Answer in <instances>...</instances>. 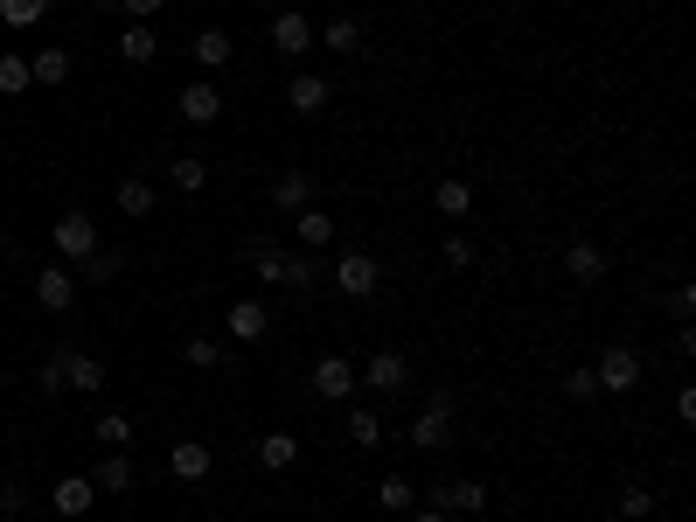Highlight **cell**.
Instances as JSON below:
<instances>
[{
    "label": "cell",
    "mask_w": 696,
    "mask_h": 522,
    "mask_svg": "<svg viewBox=\"0 0 696 522\" xmlns=\"http://www.w3.org/2000/svg\"><path fill=\"white\" fill-rule=\"evenodd\" d=\"M411 446H418V453H446V446H453V390H432V398L418 404Z\"/></svg>",
    "instance_id": "6da1fadb"
},
{
    "label": "cell",
    "mask_w": 696,
    "mask_h": 522,
    "mask_svg": "<svg viewBox=\"0 0 696 522\" xmlns=\"http://www.w3.org/2000/svg\"><path fill=\"white\" fill-rule=\"evenodd\" d=\"M592 377H599V398H627V390H641V356H634L627 342H613V348H599V363H592Z\"/></svg>",
    "instance_id": "7a4b0ae2"
},
{
    "label": "cell",
    "mask_w": 696,
    "mask_h": 522,
    "mask_svg": "<svg viewBox=\"0 0 696 522\" xmlns=\"http://www.w3.org/2000/svg\"><path fill=\"white\" fill-rule=\"evenodd\" d=\"M49 245H56V258L84 265V258L98 251V223H91V210H63V216H56V230H49Z\"/></svg>",
    "instance_id": "3957f363"
},
{
    "label": "cell",
    "mask_w": 696,
    "mask_h": 522,
    "mask_svg": "<svg viewBox=\"0 0 696 522\" xmlns=\"http://www.w3.org/2000/svg\"><path fill=\"white\" fill-rule=\"evenodd\" d=\"M355 383H369L376 398H398V390L411 383V363L398 356V348H376V356H369L363 369H355Z\"/></svg>",
    "instance_id": "277c9868"
},
{
    "label": "cell",
    "mask_w": 696,
    "mask_h": 522,
    "mask_svg": "<svg viewBox=\"0 0 696 522\" xmlns=\"http://www.w3.org/2000/svg\"><path fill=\"white\" fill-rule=\"evenodd\" d=\"M425 501H432V509H453V515H487V488H481V481H467V474L425 488Z\"/></svg>",
    "instance_id": "5b68a950"
},
{
    "label": "cell",
    "mask_w": 696,
    "mask_h": 522,
    "mask_svg": "<svg viewBox=\"0 0 696 522\" xmlns=\"http://www.w3.org/2000/svg\"><path fill=\"white\" fill-rule=\"evenodd\" d=\"M175 111H181L188 126H216V119H223V91H216V78L181 84V91H175Z\"/></svg>",
    "instance_id": "8992f818"
},
{
    "label": "cell",
    "mask_w": 696,
    "mask_h": 522,
    "mask_svg": "<svg viewBox=\"0 0 696 522\" xmlns=\"http://www.w3.org/2000/svg\"><path fill=\"white\" fill-rule=\"evenodd\" d=\"M376 278H384V265H376L369 251H342V258H334V286H342L349 300H369Z\"/></svg>",
    "instance_id": "52a82bcc"
},
{
    "label": "cell",
    "mask_w": 696,
    "mask_h": 522,
    "mask_svg": "<svg viewBox=\"0 0 696 522\" xmlns=\"http://www.w3.org/2000/svg\"><path fill=\"white\" fill-rule=\"evenodd\" d=\"M272 49L286 56V63H299V56L314 49V14H299V8H286V14H272Z\"/></svg>",
    "instance_id": "ba28073f"
},
{
    "label": "cell",
    "mask_w": 696,
    "mask_h": 522,
    "mask_svg": "<svg viewBox=\"0 0 696 522\" xmlns=\"http://www.w3.org/2000/svg\"><path fill=\"white\" fill-rule=\"evenodd\" d=\"M266 328H272V313L258 307V300H237L231 313H223V342H237V348H251V342H266Z\"/></svg>",
    "instance_id": "9c48e42d"
},
{
    "label": "cell",
    "mask_w": 696,
    "mask_h": 522,
    "mask_svg": "<svg viewBox=\"0 0 696 522\" xmlns=\"http://www.w3.org/2000/svg\"><path fill=\"white\" fill-rule=\"evenodd\" d=\"M564 278H571V286H599V278H606V251H599L592 237H571V245H564Z\"/></svg>",
    "instance_id": "30bf717a"
},
{
    "label": "cell",
    "mask_w": 696,
    "mask_h": 522,
    "mask_svg": "<svg viewBox=\"0 0 696 522\" xmlns=\"http://www.w3.org/2000/svg\"><path fill=\"white\" fill-rule=\"evenodd\" d=\"M70 300H78L70 265H43V272H35V307H43V313H70Z\"/></svg>",
    "instance_id": "8fae6325"
},
{
    "label": "cell",
    "mask_w": 696,
    "mask_h": 522,
    "mask_svg": "<svg viewBox=\"0 0 696 522\" xmlns=\"http://www.w3.org/2000/svg\"><path fill=\"white\" fill-rule=\"evenodd\" d=\"M266 202H272V210H286V216H299V210L314 202V175H307V167H286V175H272Z\"/></svg>",
    "instance_id": "7c38bea8"
},
{
    "label": "cell",
    "mask_w": 696,
    "mask_h": 522,
    "mask_svg": "<svg viewBox=\"0 0 696 522\" xmlns=\"http://www.w3.org/2000/svg\"><path fill=\"white\" fill-rule=\"evenodd\" d=\"M56 356H63V390H84V398H98L105 390V363L98 356H84V348H56Z\"/></svg>",
    "instance_id": "4fadbf2b"
},
{
    "label": "cell",
    "mask_w": 696,
    "mask_h": 522,
    "mask_svg": "<svg viewBox=\"0 0 696 522\" xmlns=\"http://www.w3.org/2000/svg\"><path fill=\"white\" fill-rule=\"evenodd\" d=\"M349 390H355V363L349 356H321V363H314V398H321V404H342Z\"/></svg>",
    "instance_id": "5bb4252c"
},
{
    "label": "cell",
    "mask_w": 696,
    "mask_h": 522,
    "mask_svg": "<svg viewBox=\"0 0 696 522\" xmlns=\"http://www.w3.org/2000/svg\"><path fill=\"white\" fill-rule=\"evenodd\" d=\"M328 98H334V84H328V78H314V70H299V78L286 84V105L299 111V119H321Z\"/></svg>",
    "instance_id": "9a60e30c"
},
{
    "label": "cell",
    "mask_w": 696,
    "mask_h": 522,
    "mask_svg": "<svg viewBox=\"0 0 696 522\" xmlns=\"http://www.w3.org/2000/svg\"><path fill=\"white\" fill-rule=\"evenodd\" d=\"M91 501H98L91 474H63V481L49 488V509H56V515H70V522H78V515H91Z\"/></svg>",
    "instance_id": "2e32d148"
},
{
    "label": "cell",
    "mask_w": 696,
    "mask_h": 522,
    "mask_svg": "<svg viewBox=\"0 0 696 522\" xmlns=\"http://www.w3.org/2000/svg\"><path fill=\"white\" fill-rule=\"evenodd\" d=\"M70 70H78V63H70V49H56V43H43V49L28 56V84H43V91L70 84Z\"/></svg>",
    "instance_id": "e0dca14e"
},
{
    "label": "cell",
    "mask_w": 696,
    "mask_h": 522,
    "mask_svg": "<svg viewBox=\"0 0 696 522\" xmlns=\"http://www.w3.org/2000/svg\"><path fill=\"white\" fill-rule=\"evenodd\" d=\"M293 237H299V251H314V258H321V251L334 245V216H328V210H314V202H307V210L293 216Z\"/></svg>",
    "instance_id": "ac0fdd59"
},
{
    "label": "cell",
    "mask_w": 696,
    "mask_h": 522,
    "mask_svg": "<svg viewBox=\"0 0 696 522\" xmlns=\"http://www.w3.org/2000/svg\"><path fill=\"white\" fill-rule=\"evenodd\" d=\"M314 43H321L328 56H355L363 49V22H355V14H334V22L314 28Z\"/></svg>",
    "instance_id": "d6986e66"
},
{
    "label": "cell",
    "mask_w": 696,
    "mask_h": 522,
    "mask_svg": "<svg viewBox=\"0 0 696 522\" xmlns=\"http://www.w3.org/2000/svg\"><path fill=\"white\" fill-rule=\"evenodd\" d=\"M167 474H175V481H210V446H202V439H175Z\"/></svg>",
    "instance_id": "ffe728a7"
},
{
    "label": "cell",
    "mask_w": 696,
    "mask_h": 522,
    "mask_svg": "<svg viewBox=\"0 0 696 522\" xmlns=\"http://www.w3.org/2000/svg\"><path fill=\"white\" fill-rule=\"evenodd\" d=\"M188 56H196V70H202V78H210V70H223V63H231V56H237V43H231V35H223V28H202L196 43H188Z\"/></svg>",
    "instance_id": "44dd1931"
},
{
    "label": "cell",
    "mask_w": 696,
    "mask_h": 522,
    "mask_svg": "<svg viewBox=\"0 0 696 522\" xmlns=\"http://www.w3.org/2000/svg\"><path fill=\"white\" fill-rule=\"evenodd\" d=\"M258 467H266V474H293L299 467V439L293 432H266V439H258Z\"/></svg>",
    "instance_id": "7402d4cb"
},
{
    "label": "cell",
    "mask_w": 696,
    "mask_h": 522,
    "mask_svg": "<svg viewBox=\"0 0 696 522\" xmlns=\"http://www.w3.org/2000/svg\"><path fill=\"white\" fill-rule=\"evenodd\" d=\"M432 210H439L446 223H460V216H474V189H467L460 175H446L439 189H432Z\"/></svg>",
    "instance_id": "603a6c76"
},
{
    "label": "cell",
    "mask_w": 696,
    "mask_h": 522,
    "mask_svg": "<svg viewBox=\"0 0 696 522\" xmlns=\"http://www.w3.org/2000/svg\"><path fill=\"white\" fill-rule=\"evenodd\" d=\"M342 432H349V446H363V453H369V446H384V439H390V432H384V418H376L369 404H355V412L342 418Z\"/></svg>",
    "instance_id": "cb8c5ba5"
},
{
    "label": "cell",
    "mask_w": 696,
    "mask_h": 522,
    "mask_svg": "<svg viewBox=\"0 0 696 522\" xmlns=\"http://www.w3.org/2000/svg\"><path fill=\"white\" fill-rule=\"evenodd\" d=\"M167 181H175L181 195H202V189H210V161H196V154H175V161H167Z\"/></svg>",
    "instance_id": "d4e9b609"
},
{
    "label": "cell",
    "mask_w": 696,
    "mask_h": 522,
    "mask_svg": "<svg viewBox=\"0 0 696 522\" xmlns=\"http://www.w3.org/2000/svg\"><path fill=\"white\" fill-rule=\"evenodd\" d=\"M91 488H98V495H126V488H133V460H126V453H105L98 474H91Z\"/></svg>",
    "instance_id": "484cf974"
},
{
    "label": "cell",
    "mask_w": 696,
    "mask_h": 522,
    "mask_svg": "<svg viewBox=\"0 0 696 522\" xmlns=\"http://www.w3.org/2000/svg\"><path fill=\"white\" fill-rule=\"evenodd\" d=\"M376 509H418V481H404V474H384L376 481Z\"/></svg>",
    "instance_id": "4316f807"
},
{
    "label": "cell",
    "mask_w": 696,
    "mask_h": 522,
    "mask_svg": "<svg viewBox=\"0 0 696 522\" xmlns=\"http://www.w3.org/2000/svg\"><path fill=\"white\" fill-rule=\"evenodd\" d=\"M181 356L196 363V369H223V363H231V342H223V334H188Z\"/></svg>",
    "instance_id": "83f0119b"
},
{
    "label": "cell",
    "mask_w": 696,
    "mask_h": 522,
    "mask_svg": "<svg viewBox=\"0 0 696 522\" xmlns=\"http://www.w3.org/2000/svg\"><path fill=\"white\" fill-rule=\"evenodd\" d=\"M119 56H126V63H154V56H161L154 22H133V28H126V35H119Z\"/></svg>",
    "instance_id": "f1b7e54d"
},
{
    "label": "cell",
    "mask_w": 696,
    "mask_h": 522,
    "mask_svg": "<svg viewBox=\"0 0 696 522\" xmlns=\"http://www.w3.org/2000/svg\"><path fill=\"white\" fill-rule=\"evenodd\" d=\"M119 210H126V216H154V181H146V175H126V181H119Z\"/></svg>",
    "instance_id": "f546056e"
},
{
    "label": "cell",
    "mask_w": 696,
    "mask_h": 522,
    "mask_svg": "<svg viewBox=\"0 0 696 522\" xmlns=\"http://www.w3.org/2000/svg\"><path fill=\"white\" fill-rule=\"evenodd\" d=\"M279 286H293V293H314L321 286V265H314V251H286V278Z\"/></svg>",
    "instance_id": "4dcf8cb0"
},
{
    "label": "cell",
    "mask_w": 696,
    "mask_h": 522,
    "mask_svg": "<svg viewBox=\"0 0 696 522\" xmlns=\"http://www.w3.org/2000/svg\"><path fill=\"white\" fill-rule=\"evenodd\" d=\"M244 265L266 278V286H279V278H286V251H279V245H251V251H244Z\"/></svg>",
    "instance_id": "1f68e13d"
},
{
    "label": "cell",
    "mask_w": 696,
    "mask_h": 522,
    "mask_svg": "<svg viewBox=\"0 0 696 522\" xmlns=\"http://www.w3.org/2000/svg\"><path fill=\"white\" fill-rule=\"evenodd\" d=\"M119 272H126V251H111V245H98V251L84 258V278H91V286H111Z\"/></svg>",
    "instance_id": "d6a6232c"
},
{
    "label": "cell",
    "mask_w": 696,
    "mask_h": 522,
    "mask_svg": "<svg viewBox=\"0 0 696 522\" xmlns=\"http://www.w3.org/2000/svg\"><path fill=\"white\" fill-rule=\"evenodd\" d=\"M49 14V0H0V22L8 28H35Z\"/></svg>",
    "instance_id": "836d02e7"
},
{
    "label": "cell",
    "mask_w": 696,
    "mask_h": 522,
    "mask_svg": "<svg viewBox=\"0 0 696 522\" xmlns=\"http://www.w3.org/2000/svg\"><path fill=\"white\" fill-rule=\"evenodd\" d=\"M98 446H111V453L133 446V418H126V412H98Z\"/></svg>",
    "instance_id": "e575fe53"
},
{
    "label": "cell",
    "mask_w": 696,
    "mask_h": 522,
    "mask_svg": "<svg viewBox=\"0 0 696 522\" xmlns=\"http://www.w3.org/2000/svg\"><path fill=\"white\" fill-rule=\"evenodd\" d=\"M564 398H571V404H592V398H599V377H592V363L564 369Z\"/></svg>",
    "instance_id": "d590c367"
},
{
    "label": "cell",
    "mask_w": 696,
    "mask_h": 522,
    "mask_svg": "<svg viewBox=\"0 0 696 522\" xmlns=\"http://www.w3.org/2000/svg\"><path fill=\"white\" fill-rule=\"evenodd\" d=\"M28 91V56H0V98H22Z\"/></svg>",
    "instance_id": "8d00e7d4"
},
{
    "label": "cell",
    "mask_w": 696,
    "mask_h": 522,
    "mask_svg": "<svg viewBox=\"0 0 696 522\" xmlns=\"http://www.w3.org/2000/svg\"><path fill=\"white\" fill-rule=\"evenodd\" d=\"M620 515H627V522H648V515H654V495L641 488V481H634V488L620 495Z\"/></svg>",
    "instance_id": "74e56055"
},
{
    "label": "cell",
    "mask_w": 696,
    "mask_h": 522,
    "mask_svg": "<svg viewBox=\"0 0 696 522\" xmlns=\"http://www.w3.org/2000/svg\"><path fill=\"white\" fill-rule=\"evenodd\" d=\"M35 383H43V398H63V356H43V369H35Z\"/></svg>",
    "instance_id": "f35d334b"
},
{
    "label": "cell",
    "mask_w": 696,
    "mask_h": 522,
    "mask_svg": "<svg viewBox=\"0 0 696 522\" xmlns=\"http://www.w3.org/2000/svg\"><path fill=\"white\" fill-rule=\"evenodd\" d=\"M439 258H446L453 272H467V265H474V245H467V237H446V245H439Z\"/></svg>",
    "instance_id": "ab89813d"
},
{
    "label": "cell",
    "mask_w": 696,
    "mask_h": 522,
    "mask_svg": "<svg viewBox=\"0 0 696 522\" xmlns=\"http://www.w3.org/2000/svg\"><path fill=\"white\" fill-rule=\"evenodd\" d=\"M669 313H675V321H689V313H696V293L675 286V293H669Z\"/></svg>",
    "instance_id": "60d3db41"
},
{
    "label": "cell",
    "mask_w": 696,
    "mask_h": 522,
    "mask_svg": "<svg viewBox=\"0 0 696 522\" xmlns=\"http://www.w3.org/2000/svg\"><path fill=\"white\" fill-rule=\"evenodd\" d=\"M119 8H126V14H133V22H154V14L167 8V0H119Z\"/></svg>",
    "instance_id": "b9f144b4"
},
{
    "label": "cell",
    "mask_w": 696,
    "mask_h": 522,
    "mask_svg": "<svg viewBox=\"0 0 696 522\" xmlns=\"http://www.w3.org/2000/svg\"><path fill=\"white\" fill-rule=\"evenodd\" d=\"M404 522H446V509H432V501H418V509H404Z\"/></svg>",
    "instance_id": "7bdbcfd3"
},
{
    "label": "cell",
    "mask_w": 696,
    "mask_h": 522,
    "mask_svg": "<svg viewBox=\"0 0 696 522\" xmlns=\"http://www.w3.org/2000/svg\"><path fill=\"white\" fill-rule=\"evenodd\" d=\"M481 522H487V515H481Z\"/></svg>",
    "instance_id": "ee69618b"
}]
</instances>
